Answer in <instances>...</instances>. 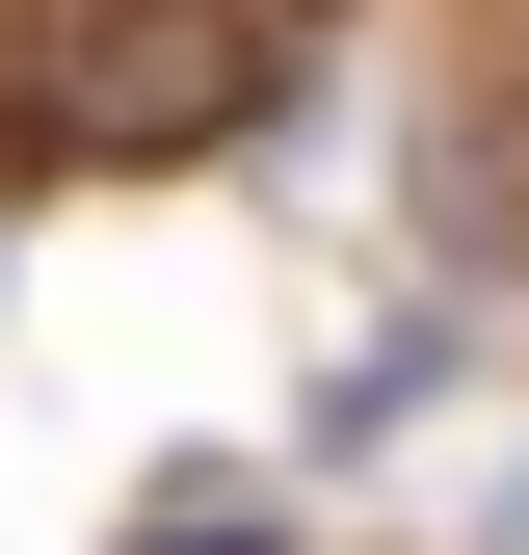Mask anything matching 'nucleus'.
<instances>
[{
    "instance_id": "f257e3e1",
    "label": "nucleus",
    "mask_w": 529,
    "mask_h": 555,
    "mask_svg": "<svg viewBox=\"0 0 529 555\" xmlns=\"http://www.w3.org/2000/svg\"><path fill=\"white\" fill-rule=\"evenodd\" d=\"M80 132H238V53L212 27H106L80 53Z\"/></svg>"
},
{
    "instance_id": "f03ea898",
    "label": "nucleus",
    "mask_w": 529,
    "mask_h": 555,
    "mask_svg": "<svg viewBox=\"0 0 529 555\" xmlns=\"http://www.w3.org/2000/svg\"><path fill=\"white\" fill-rule=\"evenodd\" d=\"M132 555H292V503H264V476H159V503H132Z\"/></svg>"
}]
</instances>
